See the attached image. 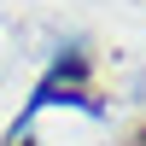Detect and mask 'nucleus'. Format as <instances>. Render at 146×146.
Instances as JSON below:
<instances>
[{
    "label": "nucleus",
    "instance_id": "f257e3e1",
    "mask_svg": "<svg viewBox=\"0 0 146 146\" xmlns=\"http://www.w3.org/2000/svg\"><path fill=\"white\" fill-rule=\"evenodd\" d=\"M18 146H29V140H18Z\"/></svg>",
    "mask_w": 146,
    "mask_h": 146
}]
</instances>
